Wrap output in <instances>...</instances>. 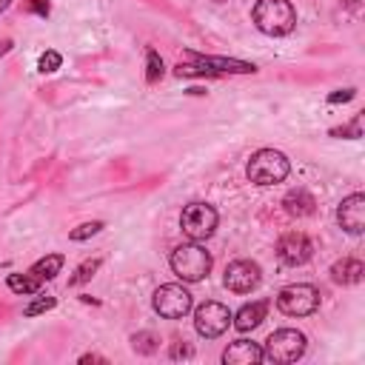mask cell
Wrapping results in <instances>:
<instances>
[{
  "instance_id": "obj_1",
  "label": "cell",
  "mask_w": 365,
  "mask_h": 365,
  "mask_svg": "<svg viewBox=\"0 0 365 365\" xmlns=\"http://www.w3.org/2000/svg\"><path fill=\"white\" fill-rule=\"evenodd\" d=\"M251 20L262 34L285 37L297 26V11H294L291 0H257Z\"/></svg>"
},
{
  "instance_id": "obj_2",
  "label": "cell",
  "mask_w": 365,
  "mask_h": 365,
  "mask_svg": "<svg viewBox=\"0 0 365 365\" xmlns=\"http://www.w3.org/2000/svg\"><path fill=\"white\" fill-rule=\"evenodd\" d=\"M171 271L182 279V282H200L208 277L211 271V254L200 245V242H182L171 251Z\"/></svg>"
},
{
  "instance_id": "obj_3",
  "label": "cell",
  "mask_w": 365,
  "mask_h": 365,
  "mask_svg": "<svg viewBox=\"0 0 365 365\" xmlns=\"http://www.w3.org/2000/svg\"><path fill=\"white\" fill-rule=\"evenodd\" d=\"M288 171H291V163H288V157H285L282 151H277V148H259V151H254L251 160H248V168H245L248 180L257 182V185L282 182V180L288 177Z\"/></svg>"
},
{
  "instance_id": "obj_4",
  "label": "cell",
  "mask_w": 365,
  "mask_h": 365,
  "mask_svg": "<svg viewBox=\"0 0 365 365\" xmlns=\"http://www.w3.org/2000/svg\"><path fill=\"white\" fill-rule=\"evenodd\" d=\"M305 334L297 331V328H279L274 331L268 339H265V359L271 362H297L302 354H305Z\"/></svg>"
},
{
  "instance_id": "obj_5",
  "label": "cell",
  "mask_w": 365,
  "mask_h": 365,
  "mask_svg": "<svg viewBox=\"0 0 365 365\" xmlns=\"http://www.w3.org/2000/svg\"><path fill=\"white\" fill-rule=\"evenodd\" d=\"M277 308L288 317H308L319 308V291L308 282H294V285H285L279 294H277Z\"/></svg>"
},
{
  "instance_id": "obj_6",
  "label": "cell",
  "mask_w": 365,
  "mask_h": 365,
  "mask_svg": "<svg viewBox=\"0 0 365 365\" xmlns=\"http://www.w3.org/2000/svg\"><path fill=\"white\" fill-rule=\"evenodd\" d=\"M217 220L220 217H217L214 205H208V202H188L182 208V214H180V228H182V234L188 240L200 242V240H208L214 234Z\"/></svg>"
},
{
  "instance_id": "obj_7",
  "label": "cell",
  "mask_w": 365,
  "mask_h": 365,
  "mask_svg": "<svg viewBox=\"0 0 365 365\" xmlns=\"http://www.w3.org/2000/svg\"><path fill=\"white\" fill-rule=\"evenodd\" d=\"M154 311L163 317V319H180L191 311L194 299L188 294V288H182L180 282H165L154 291V299H151Z\"/></svg>"
},
{
  "instance_id": "obj_8",
  "label": "cell",
  "mask_w": 365,
  "mask_h": 365,
  "mask_svg": "<svg viewBox=\"0 0 365 365\" xmlns=\"http://www.w3.org/2000/svg\"><path fill=\"white\" fill-rule=\"evenodd\" d=\"M185 60H191V63H180L177 66V74L182 77H191V74H225V71H231V74H248V71H254V66L251 63H242V60H225V57H200V54H185Z\"/></svg>"
},
{
  "instance_id": "obj_9",
  "label": "cell",
  "mask_w": 365,
  "mask_h": 365,
  "mask_svg": "<svg viewBox=\"0 0 365 365\" xmlns=\"http://www.w3.org/2000/svg\"><path fill=\"white\" fill-rule=\"evenodd\" d=\"M228 325H231V311H228L222 302L208 299V302H202V305L194 311V328H197V334L205 336V339H214V336L225 334Z\"/></svg>"
},
{
  "instance_id": "obj_10",
  "label": "cell",
  "mask_w": 365,
  "mask_h": 365,
  "mask_svg": "<svg viewBox=\"0 0 365 365\" xmlns=\"http://www.w3.org/2000/svg\"><path fill=\"white\" fill-rule=\"evenodd\" d=\"M262 279V271L257 262L251 259H234L228 268H225V288L234 291V294H248L259 285Z\"/></svg>"
},
{
  "instance_id": "obj_11",
  "label": "cell",
  "mask_w": 365,
  "mask_h": 365,
  "mask_svg": "<svg viewBox=\"0 0 365 365\" xmlns=\"http://www.w3.org/2000/svg\"><path fill=\"white\" fill-rule=\"evenodd\" d=\"M311 254H314V245L302 231H288L277 242V257L285 265H302V262L311 259Z\"/></svg>"
},
{
  "instance_id": "obj_12",
  "label": "cell",
  "mask_w": 365,
  "mask_h": 365,
  "mask_svg": "<svg viewBox=\"0 0 365 365\" xmlns=\"http://www.w3.org/2000/svg\"><path fill=\"white\" fill-rule=\"evenodd\" d=\"M336 222L348 234H362V228H365V197L362 194L345 197L336 208Z\"/></svg>"
},
{
  "instance_id": "obj_13",
  "label": "cell",
  "mask_w": 365,
  "mask_h": 365,
  "mask_svg": "<svg viewBox=\"0 0 365 365\" xmlns=\"http://www.w3.org/2000/svg\"><path fill=\"white\" fill-rule=\"evenodd\" d=\"M262 359H265L262 348L257 342H251V339H237L222 351V362L225 365H257Z\"/></svg>"
},
{
  "instance_id": "obj_14",
  "label": "cell",
  "mask_w": 365,
  "mask_h": 365,
  "mask_svg": "<svg viewBox=\"0 0 365 365\" xmlns=\"http://www.w3.org/2000/svg\"><path fill=\"white\" fill-rule=\"evenodd\" d=\"M362 274H365V265L354 257H345V259H336L331 265V279L336 285H356L362 282Z\"/></svg>"
},
{
  "instance_id": "obj_15",
  "label": "cell",
  "mask_w": 365,
  "mask_h": 365,
  "mask_svg": "<svg viewBox=\"0 0 365 365\" xmlns=\"http://www.w3.org/2000/svg\"><path fill=\"white\" fill-rule=\"evenodd\" d=\"M265 314H268V302H265V299H257V302L242 305L231 319H234L237 331H254V328L265 319Z\"/></svg>"
},
{
  "instance_id": "obj_16",
  "label": "cell",
  "mask_w": 365,
  "mask_h": 365,
  "mask_svg": "<svg viewBox=\"0 0 365 365\" xmlns=\"http://www.w3.org/2000/svg\"><path fill=\"white\" fill-rule=\"evenodd\" d=\"M282 208H285L291 217H311L314 208H317V200H314L305 188H291V191L282 197Z\"/></svg>"
},
{
  "instance_id": "obj_17",
  "label": "cell",
  "mask_w": 365,
  "mask_h": 365,
  "mask_svg": "<svg viewBox=\"0 0 365 365\" xmlns=\"http://www.w3.org/2000/svg\"><path fill=\"white\" fill-rule=\"evenodd\" d=\"M60 268H63V254H46L31 265V274L40 279H54L60 274Z\"/></svg>"
},
{
  "instance_id": "obj_18",
  "label": "cell",
  "mask_w": 365,
  "mask_h": 365,
  "mask_svg": "<svg viewBox=\"0 0 365 365\" xmlns=\"http://www.w3.org/2000/svg\"><path fill=\"white\" fill-rule=\"evenodd\" d=\"M40 282H43V279L34 277L31 271H29V274H9V277H6V285H9L14 294H23V297H26V294H37V291H40Z\"/></svg>"
},
{
  "instance_id": "obj_19",
  "label": "cell",
  "mask_w": 365,
  "mask_h": 365,
  "mask_svg": "<svg viewBox=\"0 0 365 365\" xmlns=\"http://www.w3.org/2000/svg\"><path fill=\"white\" fill-rule=\"evenodd\" d=\"M131 348L137 351V354H154L157 348H160V336L154 334V331H137V334H131Z\"/></svg>"
},
{
  "instance_id": "obj_20",
  "label": "cell",
  "mask_w": 365,
  "mask_h": 365,
  "mask_svg": "<svg viewBox=\"0 0 365 365\" xmlns=\"http://www.w3.org/2000/svg\"><path fill=\"white\" fill-rule=\"evenodd\" d=\"M100 265H103V259H100V257H94V259H86L83 265H77V271H74V277L68 279V285H83V282H88Z\"/></svg>"
},
{
  "instance_id": "obj_21",
  "label": "cell",
  "mask_w": 365,
  "mask_h": 365,
  "mask_svg": "<svg viewBox=\"0 0 365 365\" xmlns=\"http://www.w3.org/2000/svg\"><path fill=\"white\" fill-rule=\"evenodd\" d=\"M145 60H148V66H145V83H157L163 77V60H160V54L154 48L145 51Z\"/></svg>"
},
{
  "instance_id": "obj_22",
  "label": "cell",
  "mask_w": 365,
  "mask_h": 365,
  "mask_svg": "<svg viewBox=\"0 0 365 365\" xmlns=\"http://www.w3.org/2000/svg\"><path fill=\"white\" fill-rule=\"evenodd\" d=\"M97 231H103V220H91V222H83V225H77L74 231H68V240H74V242H83V240L94 237Z\"/></svg>"
},
{
  "instance_id": "obj_23",
  "label": "cell",
  "mask_w": 365,
  "mask_h": 365,
  "mask_svg": "<svg viewBox=\"0 0 365 365\" xmlns=\"http://www.w3.org/2000/svg\"><path fill=\"white\" fill-rule=\"evenodd\" d=\"M54 297H40V299H34V302H29L26 308H23V314L26 317H37V314H43V311H48V308H54Z\"/></svg>"
},
{
  "instance_id": "obj_24",
  "label": "cell",
  "mask_w": 365,
  "mask_h": 365,
  "mask_svg": "<svg viewBox=\"0 0 365 365\" xmlns=\"http://www.w3.org/2000/svg\"><path fill=\"white\" fill-rule=\"evenodd\" d=\"M60 63H63L60 51H46V54L40 57V71H43V74H48V71H57V68H60Z\"/></svg>"
},
{
  "instance_id": "obj_25",
  "label": "cell",
  "mask_w": 365,
  "mask_h": 365,
  "mask_svg": "<svg viewBox=\"0 0 365 365\" xmlns=\"http://www.w3.org/2000/svg\"><path fill=\"white\" fill-rule=\"evenodd\" d=\"M168 356H171V359H191V356H194V348H191L188 342H174L171 351H168Z\"/></svg>"
},
{
  "instance_id": "obj_26",
  "label": "cell",
  "mask_w": 365,
  "mask_h": 365,
  "mask_svg": "<svg viewBox=\"0 0 365 365\" xmlns=\"http://www.w3.org/2000/svg\"><path fill=\"white\" fill-rule=\"evenodd\" d=\"M331 134H334V137H339V134H351V137H359V117H354V123H351V125H342V128H331Z\"/></svg>"
},
{
  "instance_id": "obj_27",
  "label": "cell",
  "mask_w": 365,
  "mask_h": 365,
  "mask_svg": "<svg viewBox=\"0 0 365 365\" xmlns=\"http://www.w3.org/2000/svg\"><path fill=\"white\" fill-rule=\"evenodd\" d=\"M26 9L34 11V14H40V17H46L48 14V0H29Z\"/></svg>"
},
{
  "instance_id": "obj_28",
  "label": "cell",
  "mask_w": 365,
  "mask_h": 365,
  "mask_svg": "<svg viewBox=\"0 0 365 365\" xmlns=\"http://www.w3.org/2000/svg\"><path fill=\"white\" fill-rule=\"evenodd\" d=\"M354 94H356L354 88H342V91H336V94H331V97H328V103H345V100H351Z\"/></svg>"
},
{
  "instance_id": "obj_29",
  "label": "cell",
  "mask_w": 365,
  "mask_h": 365,
  "mask_svg": "<svg viewBox=\"0 0 365 365\" xmlns=\"http://www.w3.org/2000/svg\"><path fill=\"white\" fill-rule=\"evenodd\" d=\"M80 362H106V356H97V354H83Z\"/></svg>"
},
{
  "instance_id": "obj_30",
  "label": "cell",
  "mask_w": 365,
  "mask_h": 365,
  "mask_svg": "<svg viewBox=\"0 0 365 365\" xmlns=\"http://www.w3.org/2000/svg\"><path fill=\"white\" fill-rule=\"evenodd\" d=\"M9 3H11V0H0V11H3V9L9 6Z\"/></svg>"
},
{
  "instance_id": "obj_31",
  "label": "cell",
  "mask_w": 365,
  "mask_h": 365,
  "mask_svg": "<svg viewBox=\"0 0 365 365\" xmlns=\"http://www.w3.org/2000/svg\"><path fill=\"white\" fill-rule=\"evenodd\" d=\"M214 3H225V0H214Z\"/></svg>"
}]
</instances>
